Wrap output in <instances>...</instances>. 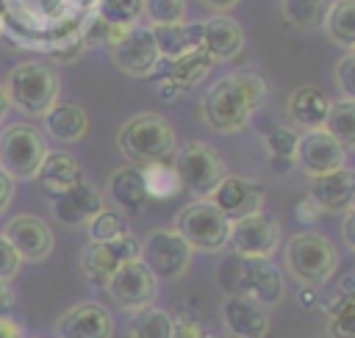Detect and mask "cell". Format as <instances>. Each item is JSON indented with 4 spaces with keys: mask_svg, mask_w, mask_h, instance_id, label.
Returning <instances> with one entry per match:
<instances>
[{
    "mask_svg": "<svg viewBox=\"0 0 355 338\" xmlns=\"http://www.w3.org/2000/svg\"><path fill=\"white\" fill-rule=\"evenodd\" d=\"M263 97H266V80L258 72L241 69L208 86L200 111L214 133H239L250 125Z\"/></svg>",
    "mask_w": 355,
    "mask_h": 338,
    "instance_id": "6da1fadb",
    "label": "cell"
},
{
    "mask_svg": "<svg viewBox=\"0 0 355 338\" xmlns=\"http://www.w3.org/2000/svg\"><path fill=\"white\" fill-rule=\"evenodd\" d=\"M119 152L130 161V166H150L161 161H172L178 141L172 125L161 114H136L116 133Z\"/></svg>",
    "mask_w": 355,
    "mask_h": 338,
    "instance_id": "7a4b0ae2",
    "label": "cell"
},
{
    "mask_svg": "<svg viewBox=\"0 0 355 338\" xmlns=\"http://www.w3.org/2000/svg\"><path fill=\"white\" fill-rule=\"evenodd\" d=\"M219 283L227 296H247L263 308H272L283 299V274L272 260L261 258H227L219 269Z\"/></svg>",
    "mask_w": 355,
    "mask_h": 338,
    "instance_id": "3957f363",
    "label": "cell"
},
{
    "mask_svg": "<svg viewBox=\"0 0 355 338\" xmlns=\"http://www.w3.org/2000/svg\"><path fill=\"white\" fill-rule=\"evenodd\" d=\"M3 89H6L8 105H17L19 111H25L31 116H44L58 103L61 83H58V75L50 64L25 61L8 72Z\"/></svg>",
    "mask_w": 355,
    "mask_h": 338,
    "instance_id": "277c9868",
    "label": "cell"
},
{
    "mask_svg": "<svg viewBox=\"0 0 355 338\" xmlns=\"http://www.w3.org/2000/svg\"><path fill=\"white\" fill-rule=\"evenodd\" d=\"M286 266L288 274L305 285H322L333 277L338 255L336 247L316 230H305L288 238L286 244Z\"/></svg>",
    "mask_w": 355,
    "mask_h": 338,
    "instance_id": "5b68a950",
    "label": "cell"
},
{
    "mask_svg": "<svg viewBox=\"0 0 355 338\" xmlns=\"http://www.w3.org/2000/svg\"><path fill=\"white\" fill-rule=\"evenodd\" d=\"M47 152L44 136L31 125H11L0 130V172H6L11 180L36 177V169Z\"/></svg>",
    "mask_w": 355,
    "mask_h": 338,
    "instance_id": "8992f818",
    "label": "cell"
},
{
    "mask_svg": "<svg viewBox=\"0 0 355 338\" xmlns=\"http://www.w3.org/2000/svg\"><path fill=\"white\" fill-rule=\"evenodd\" d=\"M172 166L178 172V180L183 188L197 194L200 199H208V194L219 186V180L227 175L222 155L202 144V141H189L172 155Z\"/></svg>",
    "mask_w": 355,
    "mask_h": 338,
    "instance_id": "52a82bcc",
    "label": "cell"
},
{
    "mask_svg": "<svg viewBox=\"0 0 355 338\" xmlns=\"http://www.w3.org/2000/svg\"><path fill=\"white\" fill-rule=\"evenodd\" d=\"M175 230L183 235V241L191 249L219 252L227 247L230 219L222 216L208 199H197V202H189L186 208H180V213L175 219Z\"/></svg>",
    "mask_w": 355,
    "mask_h": 338,
    "instance_id": "ba28073f",
    "label": "cell"
},
{
    "mask_svg": "<svg viewBox=\"0 0 355 338\" xmlns=\"http://www.w3.org/2000/svg\"><path fill=\"white\" fill-rule=\"evenodd\" d=\"M194 249L183 241L175 227L150 230L141 241V263L153 272L155 280H178L189 272Z\"/></svg>",
    "mask_w": 355,
    "mask_h": 338,
    "instance_id": "9c48e42d",
    "label": "cell"
},
{
    "mask_svg": "<svg viewBox=\"0 0 355 338\" xmlns=\"http://www.w3.org/2000/svg\"><path fill=\"white\" fill-rule=\"evenodd\" d=\"M227 247L239 258H261V260H269L275 255V249L280 247V224L266 211H261L255 216L236 219V222H230Z\"/></svg>",
    "mask_w": 355,
    "mask_h": 338,
    "instance_id": "30bf717a",
    "label": "cell"
},
{
    "mask_svg": "<svg viewBox=\"0 0 355 338\" xmlns=\"http://www.w3.org/2000/svg\"><path fill=\"white\" fill-rule=\"evenodd\" d=\"M130 260H141V241L133 235V233H125L114 241H89L80 252V266H83V274L89 277V283L94 285H103L111 280V274L122 266V263H130Z\"/></svg>",
    "mask_w": 355,
    "mask_h": 338,
    "instance_id": "8fae6325",
    "label": "cell"
},
{
    "mask_svg": "<svg viewBox=\"0 0 355 338\" xmlns=\"http://www.w3.org/2000/svg\"><path fill=\"white\" fill-rule=\"evenodd\" d=\"M108 53H111L114 66L128 78H150L161 64V53L155 47L153 30L144 25L128 28L125 36Z\"/></svg>",
    "mask_w": 355,
    "mask_h": 338,
    "instance_id": "7c38bea8",
    "label": "cell"
},
{
    "mask_svg": "<svg viewBox=\"0 0 355 338\" xmlns=\"http://www.w3.org/2000/svg\"><path fill=\"white\" fill-rule=\"evenodd\" d=\"M105 291L111 294V299L119 308L136 313V310H144L155 302L158 280L153 277V272L141 260H130V263H122L111 274V280L105 283Z\"/></svg>",
    "mask_w": 355,
    "mask_h": 338,
    "instance_id": "4fadbf2b",
    "label": "cell"
},
{
    "mask_svg": "<svg viewBox=\"0 0 355 338\" xmlns=\"http://www.w3.org/2000/svg\"><path fill=\"white\" fill-rule=\"evenodd\" d=\"M294 161L302 166V172L308 177H319V175H327V172H336L344 166L347 161V150L324 130H305L297 141V152H294Z\"/></svg>",
    "mask_w": 355,
    "mask_h": 338,
    "instance_id": "5bb4252c",
    "label": "cell"
},
{
    "mask_svg": "<svg viewBox=\"0 0 355 338\" xmlns=\"http://www.w3.org/2000/svg\"><path fill=\"white\" fill-rule=\"evenodd\" d=\"M208 202L227 216L230 222L244 219V216H255L263 211V188L255 186L252 180L236 177V175H225L219 180V186L208 194Z\"/></svg>",
    "mask_w": 355,
    "mask_h": 338,
    "instance_id": "9a60e30c",
    "label": "cell"
},
{
    "mask_svg": "<svg viewBox=\"0 0 355 338\" xmlns=\"http://www.w3.org/2000/svg\"><path fill=\"white\" fill-rule=\"evenodd\" d=\"M58 338H111L114 319L100 302H78L55 321Z\"/></svg>",
    "mask_w": 355,
    "mask_h": 338,
    "instance_id": "2e32d148",
    "label": "cell"
},
{
    "mask_svg": "<svg viewBox=\"0 0 355 338\" xmlns=\"http://www.w3.org/2000/svg\"><path fill=\"white\" fill-rule=\"evenodd\" d=\"M3 235L22 260H44L53 252V230L39 216H31V213L14 216L6 224Z\"/></svg>",
    "mask_w": 355,
    "mask_h": 338,
    "instance_id": "e0dca14e",
    "label": "cell"
},
{
    "mask_svg": "<svg viewBox=\"0 0 355 338\" xmlns=\"http://www.w3.org/2000/svg\"><path fill=\"white\" fill-rule=\"evenodd\" d=\"M308 197L316 202L319 211L327 213H344L355 205V172L341 166L336 172L311 177Z\"/></svg>",
    "mask_w": 355,
    "mask_h": 338,
    "instance_id": "ac0fdd59",
    "label": "cell"
},
{
    "mask_svg": "<svg viewBox=\"0 0 355 338\" xmlns=\"http://www.w3.org/2000/svg\"><path fill=\"white\" fill-rule=\"evenodd\" d=\"M103 208H105V202H103L100 191L94 186L83 183V180L53 197V216L67 227L89 224Z\"/></svg>",
    "mask_w": 355,
    "mask_h": 338,
    "instance_id": "d6986e66",
    "label": "cell"
},
{
    "mask_svg": "<svg viewBox=\"0 0 355 338\" xmlns=\"http://www.w3.org/2000/svg\"><path fill=\"white\" fill-rule=\"evenodd\" d=\"M222 321H225V330L230 338H266V332H269L266 308L247 296H225Z\"/></svg>",
    "mask_w": 355,
    "mask_h": 338,
    "instance_id": "ffe728a7",
    "label": "cell"
},
{
    "mask_svg": "<svg viewBox=\"0 0 355 338\" xmlns=\"http://www.w3.org/2000/svg\"><path fill=\"white\" fill-rule=\"evenodd\" d=\"M202 47L216 61H230L244 50V30L227 14H214L202 19Z\"/></svg>",
    "mask_w": 355,
    "mask_h": 338,
    "instance_id": "44dd1931",
    "label": "cell"
},
{
    "mask_svg": "<svg viewBox=\"0 0 355 338\" xmlns=\"http://www.w3.org/2000/svg\"><path fill=\"white\" fill-rule=\"evenodd\" d=\"M108 197L116 205V211L125 213H141L144 205L150 202L147 186H144V175L139 166H119L111 177H108Z\"/></svg>",
    "mask_w": 355,
    "mask_h": 338,
    "instance_id": "7402d4cb",
    "label": "cell"
},
{
    "mask_svg": "<svg viewBox=\"0 0 355 338\" xmlns=\"http://www.w3.org/2000/svg\"><path fill=\"white\" fill-rule=\"evenodd\" d=\"M36 180H39V186H42L50 197H55V194H61V191L78 186V183L83 180V172H80V163H78L69 152L55 150V152H47V155H44L42 166L36 169Z\"/></svg>",
    "mask_w": 355,
    "mask_h": 338,
    "instance_id": "603a6c76",
    "label": "cell"
},
{
    "mask_svg": "<svg viewBox=\"0 0 355 338\" xmlns=\"http://www.w3.org/2000/svg\"><path fill=\"white\" fill-rule=\"evenodd\" d=\"M150 30H153V39H155L161 58H166V61H175L180 55H186L189 50L202 47V22L200 19L178 22V25H158Z\"/></svg>",
    "mask_w": 355,
    "mask_h": 338,
    "instance_id": "cb8c5ba5",
    "label": "cell"
},
{
    "mask_svg": "<svg viewBox=\"0 0 355 338\" xmlns=\"http://www.w3.org/2000/svg\"><path fill=\"white\" fill-rule=\"evenodd\" d=\"M44 130L64 144H75L89 130V114L78 103H55L44 116Z\"/></svg>",
    "mask_w": 355,
    "mask_h": 338,
    "instance_id": "d4e9b609",
    "label": "cell"
},
{
    "mask_svg": "<svg viewBox=\"0 0 355 338\" xmlns=\"http://www.w3.org/2000/svg\"><path fill=\"white\" fill-rule=\"evenodd\" d=\"M327 111H330V100H327L324 91L316 89V86H300V89L288 97V116H291L300 127H305V130H319V127H324Z\"/></svg>",
    "mask_w": 355,
    "mask_h": 338,
    "instance_id": "484cf974",
    "label": "cell"
},
{
    "mask_svg": "<svg viewBox=\"0 0 355 338\" xmlns=\"http://www.w3.org/2000/svg\"><path fill=\"white\" fill-rule=\"evenodd\" d=\"M322 28L327 39L338 47H355V0H333L324 8Z\"/></svg>",
    "mask_w": 355,
    "mask_h": 338,
    "instance_id": "4316f807",
    "label": "cell"
},
{
    "mask_svg": "<svg viewBox=\"0 0 355 338\" xmlns=\"http://www.w3.org/2000/svg\"><path fill=\"white\" fill-rule=\"evenodd\" d=\"M166 64H169V66H166V75H164V78L175 80V83L183 86V89H191L194 83H200V80L211 72L214 58L205 53V47H197V50H189L186 55H180V58H175V61H166Z\"/></svg>",
    "mask_w": 355,
    "mask_h": 338,
    "instance_id": "83f0119b",
    "label": "cell"
},
{
    "mask_svg": "<svg viewBox=\"0 0 355 338\" xmlns=\"http://www.w3.org/2000/svg\"><path fill=\"white\" fill-rule=\"evenodd\" d=\"M128 332H130V338H175V324L166 310L150 305L130 316Z\"/></svg>",
    "mask_w": 355,
    "mask_h": 338,
    "instance_id": "f1b7e54d",
    "label": "cell"
},
{
    "mask_svg": "<svg viewBox=\"0 0 355 338\" xmlns=\"http://www.w3.org/2000/svg\"><path fill=\"white\" fill-rule=\"evenodd\" d=\"M324 130L344 150H355V103L352 100L330 103V111H327V119H324Z\"/></svg>",
    "mask_w": 355,
    "mask_h": 338,
    "instance_id": "f546056e",
    "label": "cell"
},
{
    "mask_svg": "<svg viewBox=\"0 0 355 338\" xmlns=\"http://www.w3.org/2000/svg\"><path fill=\"white\" fill-rule=\"evenodd\" d=\"M141 175H144V186H147L150 199H169L180 191V180H178V172H175L172 161L141 166Z\"/></svg>",
    "mask_w": 355,
    "mask_h": 338,
    "instance_id": "4dcf8cb0",
    "label": "cell"
},
{
    "mask_svg": "<svg viewBox=\"0 0 355 338\" xmlns=\"http://www.w3.org/2000/svg\"><path fill=\"white\" fill-rule=\"evenodd\" d=\"M144 11V0H97L94 3V14L116 28H133L139 25Z\"/></svg>",
    "mask_w": 355,
    "mask_h": 338,
    "instance_id": "1f68e13d",
    "label": "cell"
},
{
    "mask_svg": "<svg viewBox=\"0 0 355 338\" xmlns=\"http://www.w3.org/2000/svg\"><path fill=\"white\" fill-rule=\"evenodd\" d=\"M86 230H89V241H97V244L114 241V238H119V235L128 233V219H125V213L116 211V208H103V211L86 224Z\"/></svg>",
    "mask_w": 355,
    "mask_h": 338,
    "instance_id": "d6a6232c",
    "label": "cell"
},
{
    "mask_svg": "<svg viewBox=\"0 0 355 338\" xmlns=\"http://www.w3.org/2000/svg\"><path fill=\"white\" fill-rule=\"evenodd\" d=\"M327 332L330 338H355V294H341L330 302Z\"/></svg>",
    "mask_w": 355,
    "mask_h": 338,
    "instance_id": "836d02e7",
    "label": "cell"
},
{
    "mask_svg": "<svg viewBox=\"0 0 355 338\" xmlns=\"http://www.w3.org/2000/svg\"><path fill=\"white\" fill-rule=\"evenodd\" d=\"M324 8H327V0H283V17L300 30L319 25L324 17Z\"/></svg>",
    "mask_w": 355,
    "mask_h": 338,
    "instance_id": "e575fe53",
    "label": "cell"
},
{
    "mask_svg": "<svg viewBox=\"0 0 355 338\" xmlns=\"http://www.w3.org/2000/svg\"><path fill=\"white\" fill-rule=\"evenodd\" d=\"M141 17H147L150 28L186 22V0H144Z\"/></svg>",
    "mask_w": 355,
    "mask_h": 338,
    "instance_id": "d590c367",
    "label": "cell"
},
{
    "mask_svg": "<svg viewBox=\"0 0 355 338\" xmlns=\"http://www.w3.org/2000/svg\"><path fill=\"white\" fill-rule=\"evenodd\" d=\"M266 150H269V155L272 158H283V161H294V152H297V141H300V136L291 130V127H286V125H277V127H272L269 133H266Z\"/></svg>",
    "mask_w": 355,
    "mask_h": 338,
    "instance_id": "8d00e7d4",
    "label": "cell"
},
{
    "mask_svg": "<svg viewBox=\"0 0 355 338\" xmlns=\"http://www.w3.org/2000/svg\"><path fill=\"white\" fill-rule=\"evenodd\" d=\"M333 75H336V86H338L341 97L355 103V53L341 55V58L336 61Z\"/></svg>",
    "mask_w": 355,
    "mask_h": 338,
    "instance_id": "74e56055",
    "label": "cell"
},
{
    "mask_svg": "<svg viewBox=\"0 0 355 338\" xmlns=\"http://www.w3.org/2000/svg\"><path fill=\"white\" fill-rule=\"evenodd\" d=\"M19 266H22V258L17 255V249L6 241V235L0 233V280H11L17 272H19Z\"/></svg>",
    "mask_w": 355,
    "mask_h": 338,
    "instance_id": "f35d334b",
    "label": "cell"
},
{
    "mask_svg": "<svg viewBox=\"0 0 355 338\" xmlns=\"http://www.w3.org/2000/svg\"><path fill=\"white\" fill-rule=\"evenodd\" d=\"M172 324H175V338H202V327L200 321L189 319V316H172Z\"/></svg>",
    "mask_w": 355,
    "mask_h": 338,
    "instance_id": "ab89813d",
    "label": "cell"
},
{
    "mask_svg": "<svg viewBox=\"0 0 355 338\" xmlns=\"http://www.w3.org/2000/svg\"><path fill=\"white\" fill-rule=\"evenodd\" d=\"M80 53H83L80 36H78V39H69V42H64V44H58V47L53 50V55H55L58 61H75V58H80Z\"/></svg>",
    "mask_w": 355,
    "mask_h": 338,
    "instance_id": "60d3db41",
    "label": "cell"
},
{
    "mask_svg": "<svg viewBox=\"0 0 355 338\" xmlns=\"http://www.w3.org/2000/svg\"><path fill=\"white\" fill-rule=\"evenodd\" d=\"M341 238L344 244L355 252V205L349 211H344V219H341Z\"/></svg>",
    "mask_w": 355,
    "mask_h": 338,
    "instance_id": "b9f144b4",
    "label": "cell"
},
{
    "mask_svg": "<svg viewBox=\"0 0 355 338\" xmlns=\"http://www.w3.org/2000/svg\"><path fill=\"white\" fill-rule=\"evenodd\" d=\"M322 211L316 208V202L311 199V197H305V199H300V205H297V219L302 222V224H308V222H313L316 216H319Z\"/></svg>",
    "mask_w": 355,
    "mask_h": 338,
    "instance_id": "7bdbcfd3",
    "label": "cell"
},
{
    "mask_svg": "<svg viewBox=\"0 0 355 338\" xmlns=\"http://www.w3.org/2000/svg\"><path fill=\"white\" fill-rule=\"evenodd\" d=\"M14 310V291L6 280H0V319H8Z\"/></svg>",
    "mask_w": 355,
    "mask_h": 338,
    "instance_id": "ee69618b",
    "label": "cell"
},
{
    "mask_svg": "<svg viewBox=\"0 0 355 338\" xmlns=\"http://www.w3.org/2000/svg\"><path fill=\"white\" fill-rule=\"evenodd\" d=\"M11 197H14V180L6 172H0V213L8 208Z\"/></svg>",
    "mask_w": 355,
    "mask_h": 338,
    "instance_id": "f6af8a7d",
    "label": "cell"
},
{
    "mask_svg": "<svg viewBox=\"0 0 355 338\" xmlns=\"http://www.w3.org/2000/svg\"><path fill=\"white\" fill-rule=\"evenodd\" d=\"M183 91H186V89H183V86H178V83H175V80H169V78H164V80L158 83V94H161V100H166V103H169V100H175L178 94H183Z\"/></svg>",
    "mask_w": 355,
    "mask_h": 338,
    "instance_id": "bcb514c9",
    "label": "cell"
},
{
    "mask_svg": "<svg viewBox=\"0 0 355 338\" xmlns=\"http://www.w3.org/2000/svg\"><path fill=\"white\" fill-rule=\"evenodd\" d=\"M0 338H22V327L11 319H0Z\"/></svg>",
    "mask_w": 355,
    "mask_h": 338,
    "instance_id": "7dc6e473",
    "label": "cell"
},
{
    "mask_svg": "<svg viewBox=\"0 0 355 338\" xmlns=\"http://www.w3.org/2000/svg\"><path fill=\"white\" fill-rule=\"evenodd\" d=\"M200 3H205V6H208L214 14H225V11H230V8H233L239 0H200Z\"/></svg>",
    "mask_w": 355,
    "mask_h": 338,
    "instance_id": "c3c4849f",
    "label": "cell"
},
{
    "mask_svg": "<svg viewBox=\"0 0 355 338\" xmlns=\"http://www.w3.org/2000/svg\"><path fill=\"white\" fill-rule=\"evenodd\" d=\"M6 111H8V97H6V89H3V83H0V122H3Z\"/></svg>",
    "mask_w": 355,
    "mask_h": 338,
    "instance_id": "681fc988",
    "label": "cell"
},
{
    "mask_svg": "<svg viewBox=\"0 0 355 338\" xmlns=\"http://www.w3.org/2000/svg\"><path fill=\"white\" fill-rule=\"evenodd\" d=\"M300 299H302V305H308V302H313V291H308V288H305V291L300 294Z\"/></svg>",
    "mask_w": 355,
    "mask_h": 338,
    "instance_id": "f907efd6",
    "label": "cell"
},
{
    "mask_svg": "<svg viewBox=\"0 0 355 338\" xmlns=\"http://www.w3.org/2000/svg\"><path fill=\"white\" fill-rule=\"evenodd\" d=\"M202 338H230V335H222V332H214V335H202Z\"/></svg>",
    "mask_w": 355,
    "mask_h": 338,
    "instance_id": "816d5d0a",
    "label": "cell"
},
{
    "mask_svg": "<svg viewBox=\"0 0 355 338\" xmlns=\"http://www.w3.org/2000/svg\"><path fill=\"white\" fill-rule=\"evenodd\" d=\"M352 53H355V47H352Z\"/></svg>",
    "mask_w": 355,
    "mask_h": 338,
    "instance_id": "f5cc1de1",
    "label": "cell"
}]
</instances>
